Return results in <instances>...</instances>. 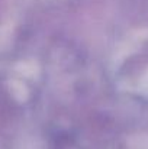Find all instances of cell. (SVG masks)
<instances>
[{
	"instance_id": "1",
	"label": "cell",
	"mask_w": 148,
	"mask_h": 149,
	"mask_svg": "<svg viewBox=\"0 0 148 149\" xmlns=\"http://www.w3.org/2000/svg\"><path fill=\"white\" fill-rule=\"evenodd\" d=\"M142 90L148 94V72L145 74V77H144V80H142Z\"/></svg>"
}]
</instances>
